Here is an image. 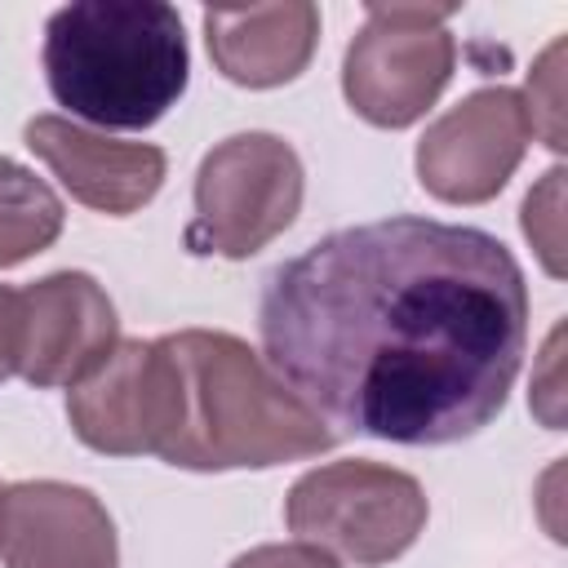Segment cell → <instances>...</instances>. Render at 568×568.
Listing matches in <instances>:
<instances>
[{
  "label": "cell",
  "mask_w": 568,
  "mask_h": 568,
  "mask_svg": "<svg viewBox=\"0 0 568 568\" xmlns=\"http://www.w3.org/2000/svg\"><path fill=\"white\" fill-rule=\"evenodd\" d=\"M524 235L532 240L546 275H564V169H550L524 200Z\"/></svg>",
  "instance_id": "cell-14"
},
{
  "label": "cell",
  "mask_w": 568,
  "mask_h": 568,
  "mask_svg": "<svg viewBox=\"0 0 568 568\" xmlns=\"http://www.w3.org/2000/svg\"><path fill=\"white\" fill-rule=\"evenodd\" d=\"M204 40L213 67L244 89H275L306 71L320 40V9L306 0L204 9Z\"/></svg>",
  "instance_id": "cell-12"
},
{
  "label": "cell",
  "mask_w": 568,
  "mask_h": 568,
  "mask_svg": "<svg viewBox=\"0 0 568 568\" xmlns=\"http://www.w3.org/2000/svg\"><path fill=\"white\" fill-rule=\"evenodd\" d=\"M173 359V426L160 448L182 470H262L320 457L337 435L266 368V359L217 328L160 337Z\"/></svg>",
  "instance_id": "cell-2"
},
{
  "label": "cell",
  "mask_w": 568,
  "mask_h": 568,
  "mask_svg": "<svg viewBox=\"0 0 568 568\" xmlns=\"http://www.w3.org/2000/svg\"><path fill=\"white\" fill-rule=\"evenodd\" d=\"M0 493H4V488H0Z\"/></svg>",
  "instance_id": "cell-18"
},
{
  "label": "cell",
  "mask_w": 568,
  "mask_h": 568,
  "mask_svg": "<svg viewBox=\"0 0 568 568\" xmlns=\"http://www.w3.org/2000/svg\"><path fill=\"white\" fill-rule=\"evenodd\" d=\"M302 209V160L275 133L217 142L195 173V217L182 231L191 253L253 257Z\"/></svg>",
  "instance_id": "cell-5"
},
{
  "label": "cell",
  "mask_w": 568,
  "mask_h": 568,
  "mask_svg": "<svg viewBox=\"0 0 568 568\" xmlns=\"http://www.w3.org/2000/svg\"><path fill=\"white\" fill-rule=\"evenodd\" d=\"M4 568H115V524L106 506L62 479H27L0 493Z\"/></svg>",
  "instance_id": "cell-10"
},
{
  "label": "cell",
  "mask_w": 568,
  "mask_h": 568,
  "mask_svg": "<svg viewBox=\"0 0 568 568\" xmlns=\"http://www.w3.org/2000/svg\"><path fill=\"white\" fill-rule=\"evenodd\" d=\"M67 417L93 453L160 457L173 426V359L164 342H115V351L67 390Z\"/></svg>",
  "instance_id": "cell-8"
},
{
  "label": "cell",
  "mask_w": 568,
  "mask_h": 568,
  "mask_svg": "<svg viewBox=\"0 0 568 568\" xmlns=\"http://www.w3.org/2000/svg\"><path fill=\"white\" fill-rule=\"evenodd\" d=\"M44 80L58 106L102 129H146L186 89L182 18L160 0H75L44 27Z\"/></svg>",
  "instance_id": "cell-3"
},
{
  "label": "cell",
  "mask_w": 568,
  "mask_h": 568,
  "mask_svg": "<svg viewBox=\"0 0 568 568\" xmlns=\"http://www.w3.org/2000/svg\"><path fill=\"white\" fill-rule=\"evenodd\" d=\"M27 146L49 164V173L89 209L124 217L138 213L164 182V151L151 142H120L93 133L62 115H36L27 124Z\"/></svg>",
  "instance_id": "cell-11"
},
{
  "label": "cell",
  "mask_w": 568,
  "mask_h": 568,
  "mask_svg": "<svg viewBox=\"0 0 568 568\" xmlns=\"http://www.w3.org/2000/svg\"><path fill=\"white\" fill-rule=\"evenodd\" d=\"M120 342L106 288L84 271H58L18 293V377L31 386H75Z\"/></svg>",
  "instance_id": "cell-9"
},
{
  "label": "cell",
  "mask_w": 568,
  "mask_h": 568,
  "mask_svg": "<svg viewBox=\"0 0 568 568\" xmlns=\"http://www.w3.org/2000/svg\"><path fill=\"white\" fill-rule=\"evenodd\" d=\"M257 333L266 368L333 435L457 444L506 408L528 284L479 226L382 217L275 266Z\"/></svg>",
  "instance_id": "cell-1"
},
{
  "label": "cell",
  "mask_w": 568,
  "mask_h": 568,
  "mask_svg": "<svg viewBox=\"0 0 568 568\" xmlns=\"http://www.w3.org/2000/svg\"><path fill=\"white\" fill-rule=\"evenodd\" d=\"M18 373V293L0 284V382Z\"/></svg>",
  "instance_id": "cell-17"
},
{
  "label": "cell",
  "mask_w": 568,
  "mask_h": 568,
  "mask_svg": "<svg viewBox=\"0 0 568 568\" xmlns=\"http://www.w3.org/2000/svg\"><path fill=\"white\" fill-rule=\"evenodd\" d=\"M284 524L297 541L355 568H382L426 528V493L413 475L382 462H328L288 488Z\"/></svg>",
  "instance_id": "cell-4"
},
{
  "label": "cell",
  "mask_w": 568,
  "mask_h": 568,
  "mask_svg": "<svg viewBox=\"0 0 568 568\" xmlns=\"http://www.w3.org/2000/svg\"><path fill=\"white\" fill-rule=\"evenodd\" d=\"M62 200L44 178L0 155V266L44 253L62 235Z\"/></svg>",
  "instance_id": "cell-13"
},
{
  "label": "cell",
  "mask_w": 568,
  "mask_h": 568,
  "mask_svg": "<svg viewBox=\"0 0 568 568\" xmlns=\"http://www.w3.org/2000/svg\"><path fill=\"white\" fill-rule=\"evenodd\" d=\"M559 67H564V40H555L541 53V62L528 75V93H519L528 111V129L541 133L550 151H564V71Z\"/></svg>",
  "instance_id": "cell-15"
},
{
  "label": "cell",
  "mask_w": 568,
  "mask_h": 568,
  "mask_svg": "<svg viewBox=\"0 0 568 568\" xmlns=\"http://www.w3.org/2000/svg\"><path fill=\"white\" fill-rule=\"evenodd\" d=\"M528 138V111L515 89H475L422 133L417 178L444 204H484L510 182Z\"/></svg>",
  "instance_id": "cell-7"
},
{
  "label": "cell",
  "mask_w": 568,
  "mask_h": 568,
  "mask_svg": "<svg viewBox=\"0 0 568 568\" xmlns=\"http://www.w3.org/2000/svg\"><path fill=\"white\" fill-rule=\"evenodd\" d=\"M231 568H342V564L311 541H275V546H257L240 555Z\"/></svg>",
  "instance_id": "cell-16"
},
{
  "label": "cell",
  "mask_w": 568,
  "mask_h": 568,
  "mask_svg": "<svg viewBox=\"0 0 568 568\" xmlns=\"http://www.w3.org/2000/svg\"><path fill=\"white\" fill-rule=\"evenodd\" d=\"M453 4H368L346 49L342 93L377 129H404L444 93L457 44L444 27Z\"/></svg>",
  "instance_id": "cell-6"
}]
</instances>
